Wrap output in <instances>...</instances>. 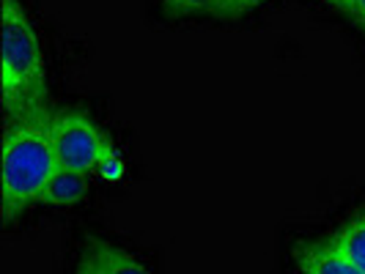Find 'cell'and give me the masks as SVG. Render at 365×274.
<instances>
[{"label":"cell","instance_id":"cell-1","mask_svg":"<svg viewBox=\"0 0 365 274\" xmlns=\"http://www.w3.org/2000/svg\"><path fill=\"white\" fill-rule=\"evenodd\" d=\"M50 112H31L6 121L3 135V219L22 214L41 201L44 186L61 167L50 140Z\"/></svg>","mask_w":365,"mask_h":274},{"label":"cell","instance_id":"cell-2","mask_svg":"<svg viewBox=\"0 0 365 274\" xmlns=\"http://www.w3.org/2000/svg\"><path fill=\"white\" fill-rule=\"evenodd\" d=\"M0 77L3 105L9 118L31 115L44 110L47 80L41 44L19 0H3V38H0Z\"/></svg>","mask_w":365,"mask_h":274},{"label":"cell","instance_id":"cell-3","mask_svg":"<svg viewBox=\"0 0 365 274\" xmlns=\"http://www.w3.org/2000/svg\"><path fill=\"white\" fill-rule=\"evenodd\" d=\"M50 140H53L55 157L61 167H69L77 173H91L96 167L113 159V146L108 135L91 121L83 110H61L50 112Z\"/></svg>","mask_w":365,"mask_h":274},{"label":"cell","instance_id":"cell-4","mask_svg":"<svg viewBox=\"0 0 365 274\" xmlns=\"http://www.w3.org/2000/svg\"><path fill=\"white\" fill-rule=\"evenodd\" d=\"M292 258L302 274H365L332 244V238L297 241L292 247Z\"/></svg>","mask_w":365,"mask_h":274},{"label":"cell","instance_id":"cell-5","mask_svg":"<svg viewBox=\"0 0 365 274\" xmlns=\"http://www.w3.org/2000/svg\"><path fill=\"white\" fill-rule=\"evenodd\" d=\"M80 260L88 263L93 274H151L138 258L129 255L124 247L102 236H93V233L83 241Z\"/></svg>","mask_w":365,"mask_h":274},{"label":"cell","instance_id":"cell-6","mask_svg":"<svg viewBox=\"0 0 365 274\" xmlns=\"http://www.w3.org/2000/svg\"><path fill=\"white\" fill-rule=\"evenodd\" d=\"M88 192V179L86 173H77V170H69V167H58L55 176L50 179V184L44 186L41 192V201L47 206H74L86 198Z\"/></svg>","mask_w":365,"mask_h":274},{"label":"cell","instance_id":"cell-7","mask_svg":"<svg viewBox=\"0 0 365 274\" xmlns=\"http://www.w3.org/2000/svg\"><path fill=\"white\" fill-rule=\"evenodd\" d=\"M332 244H335L357 269L365 272V217L363 214H357V217H351L349 222H344V228L335 231Z\"/></svg>","mask_w":365,"mask_h":274},{"label":"cell","instance_id":"cell-8","mask_svg":"<svg viewBox=\"0 0 365 274\" xmlns=\"http://www.w3.org/2000/svg\"><path fill=\"white\" fill-rule=\"evenodd\" d=\"M228 0H163V17L187 19V17H222Z\"/></svg>","mask_w":365,"mask_h":274},{"label":"cell","instance_id":"cell-9","mask_svg":"<svg viewBox=\"0 0 365 274\" xmlns=\"http://www.w3.org/2000/svg\"><path fill=\"white\" fill-rule=\"evenodd\" d=\"M261 3H264V0H228V3H225V11H222L220 19H242L245 14L256 11Z\"/></svg>","mask_w":365,"mask_h":274},{"label":"cell","instance_id":"cell-10","mask_svg":"<svg viewBox=\"0 0 365 274\" xmlns=\"http://www.w3.org/2000/svg\"><path fill=\"white\" fill-rule=\"evenodd\" d=\"M349 17L357 22V28L365 33V0H354L351 3V11H349Z\"/></svg>","mask_w":365,"mask_h":274},{"label":"cell","instance_id":"cell-11","mask_svg":"<svg viewBox=\"0 0 365 274\" xmlns=\"http://www.w3.org/2000/svg\"><path fill=\"white\" fill-rule=\"evenodd\" d=\"M322 3H324L327 9H332V11H344V14H349L354 0H322Z\"/></svg>","mask_w":365,"mask_h":274},{"label":"cell","instance_id":"cell-12","mask_svg":"<svg viewBox=\"0 0 365 274\" xmlns=\"http://www.w3.org/2000/svg\"><path fill=\"white\" fill-rule=\"evenodd\" d=\"M74 274H93V272L88 269V263H83V260H80V263H77V269H74Z\"/></svg>","mask_w":365,"mask_h":274},{"label":"cell","instance_id":"cell-13","mask_svg":"<svg viewBox=\"0 0 365 274\" xmlns=\"http://www.w3.org/2000/svg\"><path fill=\"white\" fill-rule=\"evenodd\" d=\"M360 214H363V217H365V209H363V211H360Z\"/></svg>","mask_w":365,"mask_h":274}]
</instances>
